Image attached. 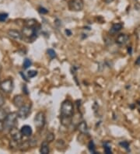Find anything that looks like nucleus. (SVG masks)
<instances>
[{
    "label": "nucleus",
    "mask_w": 140,
    "mask_h": 154,
    "mask_svg": "<svg viewBox=\"0 0 140 154\" xmlns=\"http://www.w3.org/2000/svg\"><path fill=\"white\" fill-rule=\"evenodd\" d=\"M73 104L70 100H66L65 101L62 102L61 105V114L62 116L66 117H72L73 114Z\"/></svg>",
    "instance_id": "f03ea898"
},
{
    "label": "nucleus",
    "mask_w": 140,
    "mask_h": 154,
    "mask_svg": "<svg viewBox=\"0 0 140 154\" xmlns=\"http://www.w3.org/2000/svg\"><path fill=\"white\" fill-rule=\"evenodd\" d=\"M128 39H129V37L128 36L127 34H121L117 37L116 43L118 44L119 45H124L128 41Z\"/></svg>",
    "instance_id": "1a4fd4ad"
},
{
    "label": "nucleus",
    "mask_w": 140,
    "mask_h": 154,
    "mask_svg": "<svg viewBox=\"0 0 140 154\" xmlns=\"http://www.w3.org/2000/svg\"><path fill=\"white\" fill-rule=\"evenodd\" d=\"M23 35L25 36L27 38H36L37 32L36 30L34 29V27H24L23 28Z\"/></svg>",
    "instance_id": "6e6552de"
},
{
    "label": "nucleus",
    "mask_w": 140,
    "mask_h": 154,
    "mask_svg": "<svg viewBox=\"0 0 140 154\" xmlns=\"http://www.w3.org/2000/svg\"><path fill=\"white\" fill-rule=\"evenodd\" d=\"M136 65H140V55L138 57V59H136Z\"/></svg>",
    "instance_id": "c756f323"
},
{
    "label": "nucleus",
    "mask_w": 140,
    "mask_h": 154,
    "mask_svg": "<svg viewBox=\"0 0 140 154\" xmlns=\"http://www.w3.org/2000/svg\"><path fill=\"white\" fill-rule=\"evenodd\" d=\"M8 35L15 40H20L22 38V34L17 30H9L8 31Z\"/></svg>",
    "instance_id": "9b49d317"
},
{
    "label": "nucleus",
    "mask_w": 140,
    "mask_h": 154,
    "mask_svg": "<svg viewBox=\"0 0 140 154\" xmlns=\"http://www.w3.org/2000/svg\"><path fill=\"white\" fill-rule=\"evenodd\" d=\"M123 27V23H114L111 27L110 30V34H115L117 32L120 31L121 29Z\"/></svg>",
    "instance_id": "ddd939ff"
},
{
    "label": "nucleus",
    "mask_w": 140,
    "mask_h": 154,
    "mask_svg": "<svg viewBox=\"0 0 140 154\" xmlns=\"http://www.w3.org/2000/svg\"><path fill=\"white\" fill-rule=\"evenodd\" d=\"M119 145L121 146V147H123L125 150H126L127 151L129 150V142L127 141H123V142H121Z\"/></svg>",
    "instance_id": "4be33fe9"
},
{
    "label": "nucleus",
    "mask_w": 140,
    "mask_h": 154,
    "mask_svg": "<svg viewBox=\"0 0 140 154\" xmlns=\"http://www.w3.org/2000/svg\"><path fill=\"white\" fill-rule=\"evenodd\" d=\"M8 18V14L6 13H0V22H4Z\"/></svg>",
    "instance_id": "a878e982"
},
{
    "label": "nucleus",
    "mask_w": 140,
    "mask_h": 154,
    "mask_svg": "<svg viewBox=\"0 0 140 154\" xmlns=\"http://www.w3.org/2000/svg\"><path fill=\"white\" fill-rule=\"evenodd\" d=\"M50 152V150H49L48 146V142L47 141L43 142V143L41 144V146H40V153L42 154H48Z\"/></svg>",
    "instance_id": "2eb2a0df"
},
{
    "label": "nucleus",
    "mask_w": 140,
    "mask_h": 154,
    "mask_svg": "<svg viewBox=\"0 0 140 154\" xmlns=\"http://www.w3.org/2000/svg\"><path fill=\"white\" fill-rule=\"evenodd\" d=\"M128 54H130V55L132 54V48H131V47H129V48H128Z\"/></svg>",
    "instance_id": "7c9ffc66"
},
{
    "label": "nucleus",
    "mask_w": 140,
    "mask_h": 154,
    "mask_svg": "<svg viewBox=\"0 0 140 154\" xmlns=\"http://www.w3.org/2000/svg\"><path fill=\"white\" fill-rule=\"evenodd\" d=\"M104 152L108 154H110L112 153V151H111V147H110V146L109 145L108 142H106V143L104 144Z\"/></svg>",
    "instance_id": "b1692460"
},
{
    "label": "nucleus",
    "mask_w": 140,
    "mask_h": 154,
    "mask_svg": "<svg viewBox=\"0 0 140 154\" xmlns=\"http://www.w3.org/2000/svg\"><path fill=\"white\" fill-rule=\"evenodd\" d=\"M54 140H55V135H54L53 133L49 132L47 134L46 141L48 142H51L54 141Z\"/></svg>",
    "instance_id": "5701e85b"
},
{
    "label": "nucleus",
    "mask_w": 140,
    "mask_h": 154,
    "mask_svg": "<svg viewBox=\"0 0 140 154\" xmlns=\"http://www.w3.org/2000/svg\"><path fill=\"white\" fill-rule=\"evenodd\" d=\"M34 125L38 129H41L45 125V114L44 112L40 111L34 117Z\"/></svg>",
    "instance_id": "7ed1b4c3"
},
{
    "label": "nucleus",
    "mask_w": 140,
    "mask_h": 154,
    "mask_svg": "<svg viewBox=\"0 0 140 154\" xmlns=\"http://www.w3.org/2000/svg\"><path fill=\"white\" fill-rule=\"evenodd\" d=\"M9 133H10L11 137L13 140V141L17 142L21 141L22 137H23V134H22L21 131L19 130L18 129H17L15 126L13 127V129H10Z\"/></svg>",
    "instance_id": "0eeeda50"
},
{
    "label": "nucleus",
    "mask_w": 140,
    "mask_h": 154,
    "mask_svg": "<svg viewBox=\"0 0 140 154\" xmlns=\"http://www.w3.org/2000/svg\"><path fill=\"white\" fill-rule=\"evenodd\" d=\"M32 65V61L30 59H26L24 61H23V67L24 69H27L28 68L31 66Z\"/></svg>",
    "instance_id": "6ab92c4d"
},
{
    "label": "nucleus",
    "mask_w": 140,
    "mask_h": 154,
    "mask_svg": "<svg viewBox=\"0 0 140 154\" xmlns=\"http://www.w3.org/2000/svg\"><path fill=\"white\" fill-rule=\"evenodd\" d=\"M88 149H89V152L93 153H96L95 150V145H94V142L93 141H90L88 144Z\"/></svg>",
    "instance_id": "412c9836"
},
{
    "label": "nucleus",
    "mask_w": 140,
    "mask_h": 154,
    "mask_svg": "<svg viewBox=\"0 0 140 154\" xmlns=\"http://www.w3.org/2000/svg\"><path fill=\"white\" fill-rule=\"evenodd\" d=\"M13 103L17 108H20L23 105H24V100H23V96L17 95L13 98Z\"/></svg>",
    "instance_id": "9d476101"
},
{
    "label": "nucleus",
    "mask_w": 140,
    "mask_h": 154,
    "mask_svg": "<svg viewBox=\"0 0 140 154\" xmlns=\"http://www.w3.org/2000/svg\"><path fill=\"white\" fill-rule=\"evenodd\" d=\"M0 83H1V82H0Z\"/></svg>",
    "instance_id": "72a5a7b5"
},
{
    "label": "nucleus",
    "mask_w": 140,
    "mask_h": 154,
    "mask_svg": "<svg viewBox=\"0 0 140 154\" xmlns=\"http://www.w3.org/2000/svg\"><path fill=\"white\" fill-rule=\"evenodd\" d=\"M62 124L65 126H69L72 122L71 120V117H66V116H62V119H61Z\"/></svg>",
    "instance_id": "f3484780"
},
{
    "label": "nucleus",
    "mask_w": 140,
    "mask_h": 154,
    "mask_svg": "<svg viewBox=\"0 0 140 154\" xmlns=\"http://www.w3.org/2000/svg\"><path fill=\"white\" fill-rule=\"evenodd\" d=\"M20 131H21L23 136H30L33 133L31 127L29 126V125H23L20 129Z\"/></svg>",
    "instance_id": "f8f14e48"
},
{
    "label": "nucleus",
    "mask_w": 140,
    "mask_h": 154,
    "mask_svg": "<svg viewBox=\"0 0 140 154\" xmlns=\"http://www.w3.org/2000/svg\"><path fill=\"white\" fill-rule=\"evenodd\" d=\"M78 130L83 134H88V127L85 121H81L78 125Z\"/></svg>",
    "instance_id": "4468645a"
},
{
    "label": "nucleus",
    "mask_w": 140,
    "mask_h": 154,
    "mask_svg": "<svg viewBox=\"0 0 140 154\" xmlns=\"http://www.w3.org/2000/svg\"><path fill=\"white\" fill-rule=\"evenodd\" d=\"M104 1L106 2V3H110V2H112L114 0H104Z\"/></svg>",
    "instance_id": "2f4dec72"
},
{
    "label": "nucleus",
    "mask_w": 140,
    "mask_h": 154,
    "mask_svg": "<svg viewBox=\"0 0 140 154\" xmlns=\"http://www.w3.org/2000/svg\"><path fill=\"white\" fill-rule=\"evenodd\" d=\"M38 12L40 13H41V14H46V13H48V10L46 9L45 8H44V7H40V8L38 9Z\"/></svg>",
    "instance_id": "bb28decb"
},
{
    "label": "nucleus",
    "mask_w": 140,
    "mask_h": 154,
    "mask_svg": "<svg viewBox=\"0 0 140 154\" xmlns=\"http://www.w3.org/2000/svg\"><path fill=\"white\" fill-rule=\"evenodd\" d=\"M14 85L12 79H7L0 83V88L5 93H11L13 90Z\"/></svg>",
    "instance_id": "20e7f679"
},
{
    "label": "nucleus",
    "mask_w": 140,
    "mask_h": 154,
    "mask_svg": "<svg viewBox=\"0 0 140 154\" xmlns=\"http://www.w3.org/2000/svg\"><path fill=\"white\" fill-rule=\"evenodd\" d=\"M47 53H48V56L51 59H55V58H56V52H55V50H53V49H48Z\"/></svg>",
    "instance_id": "aec40b11"
},
{
    "label": "nucleus",
    "mask_w": 140,
    "mask_h": 154,
    "mask_svg": "<svg viewBox=\"0 0 140 154\" xmlns=\"http://www.w3.org/2000/svg\"><path fill=\"white\" fill-rule=\"evenodd\" d=\"M30 113V107L29 105H23L19 108V110L17 111L18 117L21 119H26Z\"/></svg>",
    "instance_id": "423d86ee"
},
{
    "label": "nucleus",
    "mask_w": 140,
    "mask_h": 154,
    "mask_svg": "<svg viewBox=\"0 0 140 154\" xmlns=\"http://www.w3.org/2000/svg\"><path fill=\"white\" fill-rule=\"evenodd\" d=\"M38 75V72L35 70H30L27 73V76L29 78H34Z\"/></svg>",
    "instance_id": "393cba45"
},
{
    "label": "nucleus",
    "mask_w": 140,
    "mask_h": 154,
    "mask_svg": "<svg viewBox=\"0 0 140 154\" xmlns=\"http://www.w3.org/2000/svg\"><path fill=\"white\" fill-rule=\"evenodd\" d=\"M69 9L72 11H79L83 10V7H84V2L83 0H70L69 3Z\"/></svg>",
    "instance_id": "39448f33"
},
{
    "label": "nucleus",
    "mask_w": 140,
    "mask_h": 154,
    "mask_svg": "<svg viewBox=\"0 0 140 154\" xmlns=\"http://www.w3.org/2000/svg\"><path fill=\"white\" fill-rule=\"evenodd\" d=\"M17 117H18V114L16 112L7 114V117L2 122V129H4L5 131H10V129L15 126Z\"/></svg>",
    "instance_id": "f257e3e1"
},
{
    "label": "nucleus",
    "mask_w": 140,
    "mask_h": 154,
    "mask_svg": "<svg viewBox=\"0 0 140 154\" xmlns=\"http://www.w3.org/2000/svg\"><path fill=\"white\" fill-rule=\"evenodd\" d=\"M66 33L68 36H71L72 35V32L70 31L69 30H66Z\"/></svg>",
    "instance_id": "c85d7f7f"
},
{
    "label": "nucleus",
    "mask_w": 140,
    "mask_h": 154,
    "mask_svg": "<svg viewBox=\"0 0 140 154\" xmlns=\"http://www.w3.org/2000/svg\"><path fill=\"white\" fill-rule=\"evenodd\" d=\"M4 103H5L4 97H3V96H2V93H0V108H1V107H2V106H3V104H4Z\"/></svg>",
    "instance_id": "cd10ccee"
},
{
    "label": "nucleus",
    "mask_w": 140,
    "mask_h": 154,
    "mask_svg": "<svg viewBox=\"0 0 140 154\" xmlns=\"http://www.w3.org/2000/svg\"><path fill=\"white\" fill-rule=\"evenodd\" d=\"M37 21L36 20L34 19H29L25 20L24 22V25L25 27H35V26L37 25Z\"/></svg>",
    "instance_id": "dca6fc26"
},
{
    "label": "nucleus",
    "mask_w": 140,
    "mask_h": 154,
    "mask_svg": "<svg viewBox=\"0 0 140 154\" xmlns=\"http://www.w3.org/2000/svg\"><path fill=\"white\" fill-rule=\"evenodd\" d=\"M2 71V66H1V64H0V72Z\"/></svg>",
    "instance_id": "473e14b6"
},
{
    "label": "nucleus",
    "mask_w": 140,
    "mask_h": 154,
    "mask_svg": "<svg viewBox=\"0 0 140 154\" xmlns=\"http://www.w3.org/2000/svg\"><path fill=\"white\" fill-rule=\"evenodd\" d=\"M7 114L6 111L4 109H2V108H0V121L1 122H3L4 120L6 119V118L7 117Z\"/></svg>",
    "instance_id": "a211bd4d"
}]
</instances>
